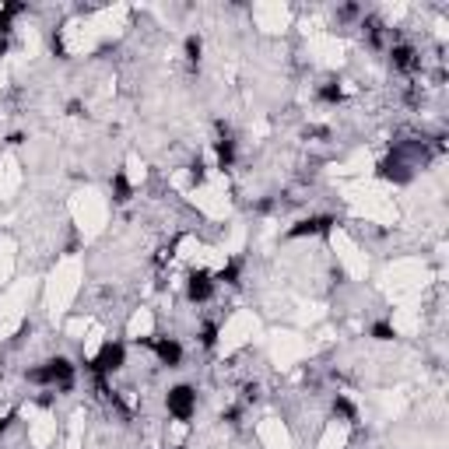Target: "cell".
Returning <instances> with one entry per match:
<instances>
[{
  "label": "cell",
  "mask_w": 449,
  "mask_h": 449,
  "mask_svg": "<svg viewBox=\"0 0 449 449\" xmlns=\"http://www.w3.org/2000/svg\"><path fill=\"white\" fill-rule=\"evenodd\" d=\"M165 411L176 418V422H190L197 415V390L190 383H179L165 393Z\"/></svg>",
  "instance_id": "3957f363"
},
{
  "label": "cell",
  "mask_w": 449,
  "mask_h": 449,
  "mask_svg": "<svg viewBox=\"0 0 449 449\" xmlns=\"http://www.w3.org/2000/svg\"><path fill=\"white\" fill-rule=\"evenodd\" d=\"M11 422H14V415H4V418H0V436L11 429Z\"/></svg>",
  "instance_id": "ffe728a7"
},
{
  "label": "cell",
  "mask_w": 449,
  "mask_h": 449,
  "mask_svg": "<svg viewBox=\"0 0 449 449\" xmlns=\"http://www.w3.org/2000/svg\"><path fill=\"white\" fill-rule=\"evenodd\" d=\"M337 225V218L334 214H309V218H302V221H295L292 228H288V239H306V235H327L330 228Z\"/></svg>",
  "instance_id": "8992f818"
},
{
  "label": "cell",
  "mask_w": 449,
  "mask_h": 449,
  "mask_svg": "<svg viewBox=\"0 0 449 449\" xmlns=\"http://www.w3.org/2000/svg\"><path fill=\"white\" fill-rule=\"evenodd\" d=\"M123 365H126V344H123V341H105L102 351H98L91 362H84V369H88L91 376H112V372H119Z\"/></svg>",
  "instance_id": "7a4b0ae2"
},
{
  "label": "cell",
  "mask_w": 449,
  "mask_h": 449,
  "mask_svg": "<svg viewBox=\"0 0 449 449\" xmlns=\"http://www.w3.org/2000/svg\"><path fill=\"white\" fill-rule=\"evenodd\" d=\"M316 98H320L323 105H337V102L344 98V88H341L337 81H327V84H320V91H316Z\"/></svg>",
  "instance_id": "4fadbf2b"
},
{
  "label": "cell",
  "mask_w": 449,
  "mask_h": 449,
  "mask_svg": "<svg viewBox=\"0 0 449 449\" xmlns=\"http://www.w3.org/2000/svg\"><path fill=\"white\" fill-rule=\"evenodd\" d=\"M330 411H334V418H341V422H351V425L358 422V408H355V404H351L344 393H337V397H334Z\"/></svg>",
  "instance_id": "30bf717a"
},
{
  "label": "cell",
  "mask_w": 449,
  "mask_h": 449,
  "mask_svg": "<svg viewBox=\"0 0 449 449\" xmlns=\"http://www.w3.org/2000/svg\"><path fill=\"white\" fill-rule=\"evenodd\" d=\"M214 278L207 274V271H193L190 278H186V302H193V306H207L211 299H214Z\"/></svg>",
  "instance_id": "5b68a950"
},
{
  "label": "cell",
  "mask_w": 449,
  "mask_h": 449,
  "mask_svg": "<svg viewBox=\"0 0 449 449\" xmlns=\"http://www.w3.org/2000/svg\"><path fill=\"white\" fill-rule=\"evenodd\" d=\"M369 334H372L376 341H393V337H397V327L386 323V320H376V323L369 327Z\"/></svg>",
  "instance_id": "5bb4252c"
},
{
  "label": "cell",
  "mask_w": 449,
  "mask_h": 449,
  "mask_svg": "<svg viewBox=\"0 0 449 449\" xmlns=\"http://www.w3.org/2000/svg\"><path fill=\"white\" fill-rule=\"evenodd\" d=\"M242 278V260H228L218 274H214V285H239Z\"/></svg>",
  "instance_id": "8fae6325"
},
{
  "label": "cell",
  "mask_w": 449,
  "mask_h": 449,
  "mask_svg": "<svg viewBox=\"0 0 449 449\" xmlns=\"http://www.w3.org/2000/svg\"><path fill=\"white\" fill-rule=\"evenodd\" d=\"M239 415H242V411H239V408H232V411H225V415H221V422H228V425H239Z\"/></svg>",
  "instance_id": "d6986e66"
},
{
  "label": "cell",
  "mask_w": 449,
  "mask_h": 449,
  "mask_svg": "<svg viewBox=\"0 0 449 449\" xmlns=\"http://www.w3.org/2000/svg\"><path fill=\"white\" fill-rule=\"evenodd\" d=\"M214 155H218V169H232L235 165V141H232V134L225 126H221V137L214 141Z\"/></svg>",
  "instance_id": "9c48e42d"
},
{
  "label": "cell",
  "mask_w": 449,
  "mask_h": 449,
  "mask_svg": "<svg viewBox=\"0 0 449 449\" xmlns=\"http://www.w3.org/2000/svg\"><path fill=\"white\" fill-rule=\"evenodd\" d=\"M204 176H207V172H204V162L197 158V162L190 165V179H193V183H204Z\"/></svg>",
  "instance_id": "ac0fdd59"
},
{
  "label": "cell",
  "mask_w": 449,
  "mask_h": 449,
  "mask_svg": "<svg viewBox=\"0 0 449 449\" xmlns=\"http://www.w3.org/2000/svg\"><path fill=\"white\" fill-rule=\"evenodd\" d=\"M415 169H418V165H415L401 148H393V151L379 162V176H383V179H393V183H408Z\"/></svg>",
  "instance_id": "277c9868"
},
{
  "label": "cell",
  "mask_w": 449,
  "mask_h": 449,
  "mask_svg": "<svg viewBox=\"0 0 449 449\" xmlns=\"http://www.w3.org/2000/svg\"><path fill=\"white\" fill-rule=\"evenodd\" d=\"M144 344L158 355V362H162L165 369H179V365H183V344H179L176 337H148Z\"/></svg>",
  "instance_id": "52a82bcc"
},
{
  "label": "cell",
  "mask_w": 449,
  "mask_h": 449,
  "mask_svg": "<svg viewBox=\"0 0 449 449\" xmlns=\"http://www.w3.org/2000/svg\"><path fill=\"white\" fill-rule=\"evenodd\" d=\"M214 341H218V323H204L200 327V344L204 348H214Z\"/></svg>",
  "instance_id": "2e32d148"
},
{
  "label": "cell",
  "mask_w": 449,
  "mask_h": 449,
  "mask_svg": "<svg viewBox=\"0 0 449 449\" xmlns=\"http://www.w3.org/2000/svg\"><path fill=\"white\" fill-rule=\"evenodd\" d=\"M25 379L35 383V386H49V390H56V393H70V390H74V379H77V365H74L70 358L56 355V358H46L42 365L28 369Z\"/></svg>",
  "instance_id": "6da1fadb"
},
{
  "label": "cell",
  "mask_w": 449,
  "mask_h": 449,
  "mask_svg": "<svg viewBox=\"0 0 449 449\" xmlns=\"http://www.w3.org/2000/svg\"><path fill=\"white\" fill-rule=\"evenodd\" d=\"M260 401V386L256 383H246L242 386V404H256Z\"/></svg>",
  "instance_id": "e0dca14e"
},
{
  "label": "cell",
  "mask_w": 449,
  "mask_h": 449,
  "mask_svg": "<svg viewBox=\"0 0 449 449\" xmlns=\"http://www.w3.org/2000/svg\"><path fill=\"white\" fill-rule=\"evenodd\" d=\"M390 63H393V70L411 74V70L422 67V56H418L415 46H408V42H393V46H390Z\"/></svg>",
  "instance_id": "ba28073f"
},
{
  "label": "cell",
  "mask_w": 449,
  "mask_h": 449,
  "mask_svg": "<svg viewBox=\"0 0 449 449\" xmlns=\"http://www.w3.org/2000/svg\"><path fill=\"white\" fill-rule=\"evenodd\" d=\"M130 197H134V186H130L126 172H116V176H112V200H116V204H126Z\"/></svg>",
  "instance_id": "7c38bea8"
},
{
  "label": "cell",
  "mask_w": 449,
  "mask_h": 449,
  "mask_svg": "<svg viewBox=\"0 0 449 449\" xmlns=\"http://www.w3.org/2000/svg\"><path fill=\"white\" fill-rule=\"evenodd\" d=\"M200 53H204L200 35H190V39H186V63H190V67H197V63H200Z\"/></svg>",
  "instance_id": "9a60e30c"
}]
</instances>
